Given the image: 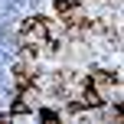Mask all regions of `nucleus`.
Wrapping results in <instances>:
<instances>
[{
	"instance_id": "f257e3e1",
	"label": "nucleus",
	"mask_w": 124,
	"mask_h": 124,
	"mask_svg": "<svg viewBox=\"0 0 124 124\" xmlns=\"http://www.w3.org/2000/svg\"><path fill=\"white\" fill-rule=\"evenodd\" d=\"M46 39H49V26H46L43 16H30L23 23V30H20V43L23 46H43Z\"/></svg>"
},
{
	"instance_id": "f03ea898",
	"label": "nucleus",
	"mask_w": 124,
	"mask_h": 124,
	"mask_svg": "<svg viewBox=\"0 0 124 124\" xmlns=\"http://www.w3.org/2000/svg\"><path fill=\"white\" fill-rule=\"evenodd\" d=\"M101 101H105V98H101V92H98V88H92L88 82H82L78 105H82V108H101Z\"/></svg>"
},
{
	"instance_id": "7ed1b4c3",
	"label": "nucleus",
	"mask_w": 124,
	"mask_h": 124,
	"mask_svg": "<svg viewBox=\"0 0 124 124\" xmlns=\"http://www.w3.org/2000/svg\"><path fill=\"white\" fill-rule=\"evenodd\" d=\"M75 7H78V0H56V13H59V16H65V13H72Z\"/></svg>"
},
{
	"instance_id": "20e7f679",
	"label": "nucleus",
	"mask_w": 124,
	"mask_h": 124,
	"mask_svg": "<svg viewBox=\"0 0 124 124\" xmlns=\"http://www.w3.org/2000/svg\"><path fill=\"white\" fill-rule=\"evenodd\" d=\"M16 114H30V105H26V101H16V105L10 108V118H16Z\"/></svg>"
},
{
	"instance_id": "39448f33",
	"label": "nucleus",
	"mask_w": 124,
	"mask_h": 124,
	"mask_svg": "<svg viewBox=\"0 0 124 124\" xmlns=\"http://www.w3.org/2000/svg\"><path fill=\"white\" fill-rule=\"evenodd\" d=\"M39 118H43V121H59L62 114H59V111H49V108H43V111H39Z\"/></svg>"
}]
</instances>
